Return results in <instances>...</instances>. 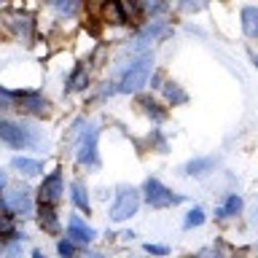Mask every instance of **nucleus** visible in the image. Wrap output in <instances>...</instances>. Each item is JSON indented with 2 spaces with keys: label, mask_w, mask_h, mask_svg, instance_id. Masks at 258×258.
Wrapping results in <instances>:
<instances>
[{
  "label": "nucleus",
  "mask_w": 258,
  "mask_h": 258,
  "mask_svg": "<svg viewBox=\"0 0 258 258\" xmlns=\"http://www.w3.org/2000/svg\"><path fill=\"white\" fill-rule=\"evenodd\" d=\"M16 105H19V110L32 113V116H46V113H48V102L40 94H35V92L16 94Z\"/></svg>",
  "instance_id": "nucleus-6"
},
{
  "label": "nucleus",
  "mask_w": 258,
  "mask_h": 258,
  "mask_svg": "<svg viewBox=\"0 0 258 258\" xmlns=\"http://www.w3.org/2000/svg\"><path fill=\"white\" fill-rule=\"evenodd\" d=\"M164 94H167V100L172 102V105H180V102H185V92L177 84H172V81H169V84H164Z\"/></svg>",
  "instance_id": "nucleus-16"
},
{
  "label": "nucleus",
  "mask_w": 258,
  "mask_h": 258,
  "mask_svg": "<svg viewBox=\"0 0 258 258\" xmlns=\"http://www.w3.org/2000/svg\"><path fill=\"white\" fill-rule=\"evenodd\" d=\"M210 167H213V159H197V161H191V164L185 167V172H188V175H202Z\"/></svg>",
  "instance_id": "nucleus-21"
},
{
  "label": "nucleus",
  "mask_w": 258,
  "mask_h": 258,
  "mask_svg": "<svg viewBox=\"0 0 258 258\" xmlns=\"http://www.w3.org/2000/svg\"><path fill=\"white\" fill-rule=\"evenodd\" d=\"M3 185H6V177H3V172H0V188H3Z\"/></svg>",
  "instance_id": "nucleus-30"
},
{
  "label": "nucleus",
  "mask_w": 258,
  "mask_h": 258,
  "mask_svg": "<svg viewBox=\"0 0 258 258\" xmlns=\"http://www.w3.org/2000/svg\"><path fill=\"white\" fill-rule=\"evenodd\" d=\"M202 223H205V213H202V210L199 207H194L191 210V213L188 215H185V229H194V226H202Z\"/></svg>",
  "instance_id": "nucleus-23"
},
{
  "label": "nucleus",
  "mask_w": 258,
  "mask_h": 258,
  "mask_svg": "<svg viewBox=\"0 0 258 258\" xmlns=\"http://www.w3.org/2000/svg\"><path fill=\"white\" fill-rule=\"evenodd\" d=\"M151 70H153V59H151V54H143L140 59H135V62L126 68V73L121 76L118 89H121V92H126V94H129V92H137L140 86H145V81H148Z\"/></svg>",
  "instance_id": "nucleus-1"
},
{
  "label": "nucleus",
  "mask_w": 258,
  "mask_h": 258,
  "mask_svg": "<svg viewBox=\"0 0 258 258\" xmlns=\"http://www.w3.org/2000/svg\"><path fill=\"white\" fill-rule=\"evenodd\" d=\"M11 167L14 169H19V172H24V175H38L40 169V161H35V159H27V156H16L14 161H11Z\"/></svg>",
  "instance_id": "nucleus-13"
},
{
  "label": "nucleus",
  "mask_w": 258,
  "mask_h": 258,
  "mask_svg": "<svg viewBox=\"0 0 258 258\" xmlns=\"http://www.w3.org/2000/svg\"><path fill=\"white\" fill-rule=\"evenodd\" d=\"M105 19H110V24H121L124 22V14H121V8L116 0H110L108 6H105Z\"/></svg>",
  "instance_id": "nucleus-19"
},
{
  "label": "nucleus",
  "mask_w": 258,
  "mask_h": 258,
  "mask_svg": "<svg viewBox=\"0 0 258 258\" xmlns=\"http://www.w3.org/2000/svg\"><path fill=\"white\" fill-rule=\"evenodd\" d=\"M145 199H148L151 207H169V205H177V202H180V197H175L167 185H161L159 180H153V177L145 180Z\"/></svg>",
  "instance_id": "nucleus-4"
},
{
  "label": "nucleus",
  "mask_w": 258,
  "mask_h": 258,
  "mask_svg": "<svg viewBox=\"0 0 258 258\" xmlns=\"http://www.w3.org/2000/svg\"><path fill=\"white\" fill-rule=\"evenodd\" d=\"M59 197H62V175L51 172L43 180V185H40V202H46V205H56Z\"/></svg>",
  "instance_id": "nucleus-7"
},
{
  "label": "nucleus",
  "mask_w": 258,
  "mask_h": 258,
  "mask_svg": "<svg viewBox=\"0 0 258 258\" xmlns=\"http://www.w3.org/2000/svg\"><path fill=\"white\" fill-rule=\"evenodd\" d=\"M70 191H73V202H76V207L78 210H86L89 213V194H86V185L81 183V180H76L70 185Z\"/></svg>",
  "instance_id": "nucleus-14"
},
{
  "label": "nucleus",
  "mask_w": 258,
  "mask_h": 258,
  "mask_svg": "<svg viewBox=\"0 0 258 258\" xmlns=\"http://www.w3.org/2000/svg\"><path fill=\"white\" fill-rule=\"evenodd\" d=\"M140 8H145V11H161V8H164V3H161V0H140Z\"/></svg>",
  "instance_id": "nucleus-26"
},
{
  "label": "nucleus",
  "mask_w": 258,
  "mask_h": 258,
  "mask_svg": "<svg viewBox=\"0 0 258 258\" xmlns=\"http://www.w3.org/2000/svg\"><path fill=\"white\" fill-rule=\"evenodd\" d=\"M118 8H121V14H124V22L126 19H137V3L135 0H116Z\"/></svg>",
  "instance_id": "nucleus-22"
},
{
  "label": "nucleus",
  "mask_w": 258,
  "mask_h": 258,
  "mask_svg": "<svg viewBox=\"0 0 258 258\" xmlns=\"http://www.w3.org/2000/svg\"><path fill=\"white\" fill-rule=\"evenodd\" d=\"M68 237H70L73 242H84V245H89V242L94 239V231L89 229V226L81 223L78 218H73V221H70V229H68Z\"/></svg>",
  "instance_id": "nucleus-9"
},
{
  "label": "nucleus",
  "mask_w": 258,
  "mask_h": 258,
  "mask_svg": "<svg viewBox=\"0 0 258 258\" xmlns=\"http://www.w3.org/2000/svg\"><path fill=\"white\" fill-rule=\"evenodd\" d=\"M97 126L94 124H89L84 129V135H81V140H78V153H76V159L81 161V164H97Z\"/></svg>",
  "instance_id": "nucleus-5"
},
{
  "label": "nucleus",
  "mask_w": 258,
  "mask_h": 258,
  "mask_svg": "<svg viewBox=\"0 0 258 258\" xmlns=\"http://www.w3.org/2000/svg\"><path fill=\"white\" fill-rule=\"evenodd\" d=\"M242 30H245V35H258V8H242Z\"/></svg>",
  "instance_id": "nucleus-12"
},
{
  "label": "nucleus",
  "mask_w": 258,
  "mask_h": 258,
  "mask_svg": "<svg viewBox=\"0 0 258 258\" xmlns=\"http://www.w3.org/2000/svg\"><path fill=\"white\" fill-rule=\"evenodd\" d=\"M54 8L59 14H64V16H73V14H78L81 0H54Z\"/></svg>",
  "instance_id": "nucleus-18"
},
{
  "label": "nucleus",
  "mask_w": 258,
  "mask_h": 258,
  "mask_svg": "<svg viewBox=\"0 0 258 258\" xmlns=\"http://www.w3.org/2000/svg\"><path fill=\"white\" fill-rule=\"evenodd\" d=\"M84 86H86V68H76V73L68 81V92H78Z\"/></svg>",
  "instance_id": "nucleus-17"
},
{
  "label": "nucleus",
  "mask_w": 258,
  "mask_h": 258,
  "mask_svg": "<svg viewBox=\"0 0 258 258\" xmlns=\"http://www.w3.org/2000/svg\"><path fill=\"white\" fill-rule=\"evenodd\" d=\"M56 250H59L62 255H73V239H62L59 245H56Z\"/></svg>",
  "instance_id": "nucleus-27"
},
{
  "label": "nucleus",
  "mask_w": 258,
  "mask_h": 258,
  "mask_svg": "<svg viewBox=\"0 0 258 258\" xmlns=\"http://www.w3.org/2000/svg\"><path fill=\"white\" fill-rule=\"evenodd\" d=\"M239 210H242V199L237 197V194H231L229 202H226V207L221 210V215H223V218H229V215H237Z\"/></svg>",
  "instance_id": "nucleus-20"
},
{
  "label": "nucleus",
  "mask_w": 258,
  "mask_h": 258,
  "mask_svg": "<svg viewBox=\"0 0 258 258\" xmlns=\"http://www.w3.org/2000/svg\"><path fill=\"white\" fill-rule=\"evenodd\" d=\"M169 35V27L164 22H151L148 27H143V38H167Z\"/></svg>",
  "instance_id": "nucleus-15"
},
{
  "label": "nucleus",
  "mask_w": 258,
  "mask_h": 258,
  "mask_svg": "<svg viewBox=\"0 0 258 258\" xmlns=\"http://www.w3.org/2000/svg\"><path fill=\"white\" fill-rule=\"evenodd\" d=\"M137 207H140V194L135 188H121L110 207V221H126L129 215L137 213Z\"/></svg>",
  "instance_id": "nucleus-2"
},
{
  "label": "nucleus",
  "mask_w": 258,
  "mask_h": 258,
  "mask_svg": "<svg viewBox=\"0 0 258 258\" xmlns=\"http://www.w3.org/2000/svg\"><path fill=\"white\" fill-rule=\"evenodd\" d=\"M207 0H180V8L183 11H199V8H205Z\"/></svg>",
  "instance_id": "nucleus-25"
},
{
  "label": "nucleus",
  "mask_w": 258,
  "mask_h": 258,
  "mask_svg": "<svg viewBox=\"0 0 258 258\" xmlns=\"http://www.w3.org/2000/svg\"><path fill=\"white\" fill-rule=\"evenodd\" d=\"M6 19H8V27H11L16 35H24V38H27L30 32H32V19H30L27 14H8Z\"/></svg>",
  "instance_id": "nucleus-10"
},
{
  "label": "nucleus",
  "mask_w": 258,
  "mask_h": 258,
  "mask_svg": "<svg viewBox=\"0 0 258 258\" xmlns=\"http://www.w3.org/2000/svg\"><path fill=\"white\" fill-rule=\"evenodd\" d=\"M6 231H11V221L0 215V234H6Z\"/></svg>",
  "instance_id": "nucleus-28"
},
{
  "label": "nucleus",
  "mask_w": 258,
  "mask_h": 258,
  "mask_svg": "<svg viewBox=\"0 0 258 258\" xmlns=\"http://www.w3.org/2000/svg\"><path fill=\"white\" fill-rule=\"evenodd\" d=\"M145 250H148V253H167V247H161V245H145Z\"/></svg>",
  "instance_id": "nucleus-29"
},
{
  "label": "nucleus",
  "mask_w": 258,
  "mask_h": 258,
  "mask_svg": "<svg viewBox=\"0 0 258 258\" xmlns=\"http://www.w3.org/2000/svg\"><path fill=\"white\" fill-rule=\"evenodd\" d=\"M3 207L14 213H30V194L24 188H14L3 197Z\"/></svg>",
  "instance_id": "nucleus-8"
},
{
  "label": "nucleus",
  "mask_w": 258,
  "mask_h": 258,
  "mask_svg": "<svg viewBox=\"0 0 258 258\" xmlns=\"http://www.w3.org/2000/svg\"><path fill=\"white\" fill-rule=\"evenodd\" d=\"M40 226H43L48 234H56V231H59V221H56L54 205H46V202H40Z\"/></svg>",
  "instance_id": "nucleus-11"
},
{
  "label": "nucleus",
  "mask_w": 258,
  "mask_h": 258,
  "mask_svg": "<svg viewBox=\"0 0 258 258\" xmlns=\"http://www.w3.org/2000/svg\"><path fill=\"white\" fill-rule=\"evenodd\" d=\"M0 140H6L14 148H24V145H35L38 137L32 135V129L14 124V121H0Z\"/></svg>",
  "instance_id": "nucleus-3"
},
{
  "label": "nucleus",
  "mask_w": 258,
  "mask_h": 258,
  "mask_svg": "<svg viewBox=\"0 0 258 258\" xmlns=\"http://www.w3.org/2000/svg\"><path fill=\"white\" fill-rule=\"evenodd\" d=\"M14 105H16V94L0 86V110H11Z\"/></svg>",
  "instance_id": "nucleus-24"
}]
</instances>
